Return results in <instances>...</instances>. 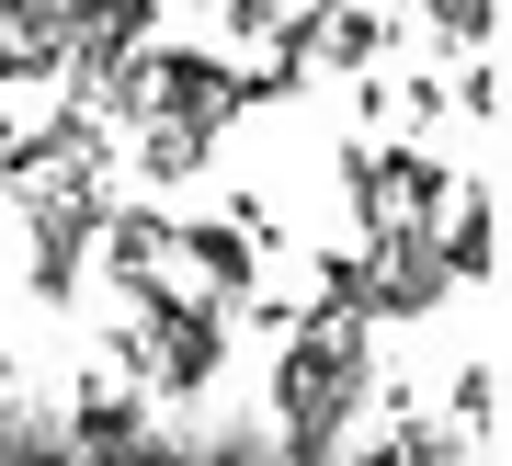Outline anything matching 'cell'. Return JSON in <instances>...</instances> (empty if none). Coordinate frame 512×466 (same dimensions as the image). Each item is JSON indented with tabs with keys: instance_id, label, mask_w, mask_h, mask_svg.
<instances>
[{
	"instance_id": "1",
	"label": "cell",
	"mask_w": 512,
	"mask_h": 466,
	"mask_svg": "<svg viewBox=\"0 0 512 466\" xmlns=\"http://www.w3.org/2000/svg\"><path fill=\"white\" fill-rule=\"evenodd\" d=\"M376 387V319H353V307H296L274 330V455L319 466V455H353V410H365Z\"/></svg>"
},
{
	"instance_id": "2",
	"label": "cell",
	"mask_w": 512,
	"mask_h": 466,
	"mask_svg": "<svg viewBox=\"0 0 512 466\" xmlns=\"http://www.w3.org/2000/svg\"><path fill=\"white\" fill-rule=\"evenodd\" d=\"M126 296H137V364H148V398H160V410H194V398H217L239 307H228V296H205L194 273H148V285H126Z\"/></svg>"
},
{
	"instance_id": "3",
	"label": "cell",
	"mask_w": 512,
	"mask_h": 466,
	"mask_svg": "<svg viewBox=\"0 0 512 466\" xmlns=\"http://www.w3.org/2000/svg\"><path fill=\"white\" fill-rule=\"evenodd\" d=\"M148 410H160V398L103 364V376L69 387V432H57V444H69V455H160V421H148Z\"/></svg>"
},
{
	"instance_id": "4",
	"label": "cell",
	"mask_w": 512,
	"mask_h": 466,
	"mask_svg": "<svg viewBox=\"0 0 512 466\" xmlns=\"http://www.w3.org/2000/svg\"><path fill=\"white\" fill-rule=\"evenodd\" d=\"M171 273H194L205 296H262V239L239 216H171Z\"/></svg>"
},
{
	"instance_id": "5",
	"label": "cell",
	"mask_w": 512,
	"mask_h": 466,
	"mask_svg": "<svg viewBox=\"0 0 512 466\" xmlns=\"http://www.w3.org/2000/svg\"><path fill=\"white\" fill-rule=\"evenodd\" d=\"M433 251H444V285H490V273H501V182L490 171H478L467 194H444Z\"/></svg>"
},
{
	"instance_id": "6",
	"label": "cell",
	"mask_w": 512,
	"mask_h": 466,
	"mask_svg": "<svg viewBox=\"0 0 512 466\" xmlns=\"http://www.w3.org/2000/svg\"><path fill=\"white\" fill-rule=\"evenodd\" d=\"M126 137H137L126 160H137V182H148V194H183V182H205V171H217V137H228V126H205V114H137Z\"/></svg>"
},
{
	"instance_id": "7",
	"label": "cell",
	"mask_w": 512,
	"mask_h": 466,
	"mask_svg": "<svg viewBox=\"0 0 512 466\" xmlns=\"http://www.w3.org/2000/svg\"><path fill=\"white\" fill-rule=\"evenodd\" d=\"M92 273H114V285H148V273H171V205H160V194H137V205H103Z\"/></svg>"
},
{
	"instance_id": "8",
	"label": "cell",
	"mask_w": 512,
	"mask_h": 466,
	"mask_svg": "<svg viewBox=\"0 0 512 466\" xmlns=\"http://www.w3.org/2000/svg\"><path fill=\"white\" fill-rule=\"evenodd\" d=\"M410 12H421V35H433L444 69L478 57V46H501V0H410Z\"/></svg>"
},
{
	"instance_id": "9",
	"label": "cell",
	"mask_w": 512,
	"mask_h": 466,
	"mask_svg": "<svg viewBox=\"0 0 512 466\" xmlns=\"http://www.w3.org/2000/svg\"><path fill=\"white\" fill-rule=\"evenodd\" d=\"M444 432H456L467 455H501V353H478L456 376V421H444Z\"/></svg>"
},
{
	"instance_id": "10",
	"label": "cell",
	"mask_w": 512,
	"mask_h": 466,
	"mask_svg": "<svg viewBox=\"0 0 512 466\" xmlns=\"http://www.w3.org/2000/svg\"><path fill=\"white\" fill-rule=\"evenodd\" d=\"M0 455H57V432L35 421V398H23V376H0Z\"/></svg>"
},
{
	"instance_id": "11",
	"label": "cell",
	"mask_w": 512,
	"mask_h": 466,
	"mask_svg": "<svg viewBox=\"0 0 512 466\" xmlns=\"http://www.w3.org/2000/svg\"><path fill=\"white\" fill-rule=\"evenodd\" d=\"M467 114H478V126H501V57H490V46L467 57Z\"/></svg>"
},
{
	"instance_id": "12",
	"label": "cell",
	"mask_w": 512,
	"mask_h": 466,
	"mask_svg": "<svg viewBox=\"0 0 512 466\" xmlns=\"http://www.w3.org/2000/svg\"><path fill=\"white\" fill-rule=\"evenodd\" d=\"M274 12H285V0H228V46H262V35H274Z\"/></svg>"
},
{
	"instance_id": "13",
	"label": "cell",
	"mask_w": 512,
	"mask_h": 466,
	"mask_svg": "<svg viewBox=\"0 0 512 466\" xmlns=\"http://www.w3.org/2000/svg\"><path fill=\"white\" fill-rule=\"evenodd\" d=\"M0 285H12V273H0Z\"/></svg>"
}]
</instances>
